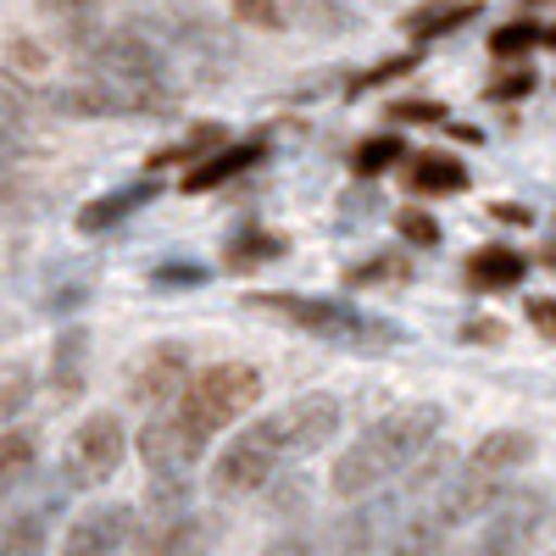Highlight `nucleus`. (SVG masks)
<instances>
[{
  "instance_id": "obj_1",
  "label": "nucleus",
  "mask_w": 556,
  "mask_h": 556,
  "mask_svg": "<svg viewBox=\"0 0 556 556\" xmlns=\"http://www.w3.org/2000/svg\"><path fill=\"white\" fill-rule=\"evenodd\" d=\"M440 429H445V412H440L434 401H412V406L384 412L379 424H367V429L351 440V451L334 456V473H329L334 495H340V501L379 495L384 484H395L412 462L440 440Z\"/></svg>"
},
{
  "instance_id": "obj_2",
  "label": "nucleus",
  "mask_w": 556,
  "mask_h": 556,
  "mask_svg": "<svg viewBox=\"0 0 556 556\" xmlns=\"http://www.w3.org/2000/svg\"><path fill=\"white\" fill-rule=\"evenodd\" d=\"M529 456H534V434H523V429H495V434H484V440L451 468V479L434 490L429 513H434L445 529L479 523V513H484V506H490L506 484H513V473L529 468Z\"/></svg>"
},
{
  "instance_id": "obj_3",
  "label": "nucleus",
  "mask_w": 556,
  "mask_h": 556,
  "mask_svg": "<svg viewBox=\"0 0 556 556\" xmlns=\"http://www.w3.org/2000/svg\"><path fill=\"white\" fill-rule=\"evenodd\" d=\"M262 401V374L251 362H217L206 367V374H190V384L178 390V401H167L184 429H190L195 440H217L228 424H240V417Z\"/></svg>"
},
{
  "instance_id": "obj_4",
  "label": "nucleus",
  "mask_w": 556,
  "mask_h": 556,
  "mask_svg": "<svg viewBox=\"0 0 556 556\" xmlns=\"http://www.w3.org/2000/svg\"><path fill=\"white\" fill-rule=\"evenodd\" d=\"M245 306H256V312H267V317H285L290 329L317 334V340H329V345H356V351L395 345V329H384V323L362 317L356 306L329 301V295H290V290H273V295H251Z\"/></svg>"
},
{
  "instance_id": "obj_5",
  "label": "nucleus",
  "mask_w": 556,
  "mask_h": 556,
  "mask_svg": "<svg viewBox=\"0 0 556 556\" xmlns=\"http://www.w3.org/2000/svg\"><path fill=\"white\" fill-rule=\"evenodd\" d=\"M545 523H551V490L545 484H506L479 513V540L468 556H529Z\"/></svg>"
},
{
  "instance_id": "obj_6",
  "label": "nucleus",
  "mask_w": 556,
  "mask_h": 556,
  "mask_svg": "<svg viewBox=\"0 0 556 556\" xmlns=\"http://www.w3.org/2000/svg\"><path fill=\"white\" fill-rule=\"evenodd\" d=\"M51 106L67 117H134V112H173V89H151V84H117V78H78L51 89Z\"/></svg>"
},
{
  "instance_id": "obj_7",
  "label": "nucleus",
  "mask_w": 556,
  "mask_h": 556,
  "mask_svg": "<svg viewBox=\"0 0 556 556\" xmlns=\"http://www.w3.org/2000/svg\"><path fill=\"white\" fill-rule=\"evenodd\" d=\"M285 462H290V456H285V445H278L273 424L262 417V424L240 429L235 440L223 445L217 468H212V490H217V495H256L267 479L285 473Z\"/></svg>"
},
{
  "instance_id": "obj_8",
  "label": "nucleus",
  "mask_w": 556,
  "mask_h": 556,
  "mask_svg": "<svg viewBox=\"0 0 556 556\" xmlns=\"http://www.w3.org/2000/svg\"><path fill=\"white\" fill-rule=\"evenodd\" d=\"M123 456H128L123 417L117 412H89L84 424L73 429L67 451H62V473H67L73 490H96V484H106L123 468Z\"/></svg>"
},
{
  "instance_id": "obj_9",
  "label": "nucleus",
  "mask_w": 556,
  "mask_h": 556,
  "mask_svg": "<svg viewBox=\"0 0 556 556\" xmlns=\"http://www.w3.org/2000/svg\"><path fill=\"white\" fill-rule=\"evenodd\" d=\"M340 401L334 395H295L290 406H278L267 424H273V434H278V445H285V456L295 462V456H312V451H323L334 434H340Z\"/></svg>"
},
{
  "instance_id": "obj_10",
  "label": "nucleus",
  "mask_w": 556,
  "mask_h": 556,
  "mask_svg": "<svg viewBox=\"0 0 556 556\" xmlns=\"http://www.w3.org/2000/svg\"><path fill=\"white\" fill-rule=\"evenodd\" d=\"M134 445H139V462H146L151 473H190L206 456V440H195L190 429H184V417L173 406H156Z\"/></svg>"
},
{
  "instance_id": "obj_11",
  "label": "nucleus",
  "mask_w": 556,
  "mask_h": 556,
  "mask_svg": "<svg viewBox=\"0 0 556 556\" xmlns=\"http://www.w3.org/2000/svg\"><path fill=\"white\" fill-rule=\"evenodd\" d=\"M184 384H190V351L173 345V340H162V345H151L146 356L134 362V374H128V401L146 406V412H156V406L178 401Z\"/></svg>"
},
{
  "instance_id": "obj_12",
  "label": "nucleus",
  "mask_w": 556,
  "mask_h": 556,
  "mask_svg": "<svg viewBox=\"0 0 556 556\" xmlns=\"http://www.w3.org/2000/svg\"><path fill=\"white\" fill-rule=\"evenodd\" d=\"M128 534H134V506L96 501L89 513L73 518V529L62 540V556H123L128 551Z\"/></svg>"
},
{
  "instance_id": "obj_13",
  "label": "nucleus",
  "mask_w": 556,
  "mask_h": 556,
  "mask_svg": "<svg viewBox=\"0 0 556 556\" xmlns=\"http://www.w3.org/2000/svg\"><path fill=\"white\" fill-rule=\"evenodd\" d=\"M262 156H267L262 139H235V146L223 139V146H217L201 167L184 173V190H190V195H206V190H217V184H235V178H240V173H251Z\"/></svg>"
},
{
  "instance_id": "obj_14",
  "label": "nucleus",
  "mask_w": 556,
  "mask_h": 556,
  "mask_svg": "<svg viewBox=\"0 0 556 556\" xmlns=\"http://www.w3.org/2000/svg\"><path fill=\"white\" fill-rule=\"evenodd\" d=\"M384 523H390V501H356V513H345L334 529H329V556H367L379 545V534H384Z\"/></svg>"
},
{
  "instance_id": "obj_15",
  "label": "nucleus",
  "mask_w": 556,
  "mask_h": 556,
  "mask_svg": "<svg viewBox=\"0 0 556 556\" xmlns=\"http://www.w3.org/2000/svg\"><path fill=\"white\" fill-rule=\"evenodd\" d=\"M285 28H301L312 39H345L362 28V17L345 0H285Z\"/></svg>"
},
{
  "instance_id": "obj_16",
  "label": "nucleus",
  "mask_w": 556,
  "mask_h": 556,
  "mask_svg": "<svg viewBox=\"0 0 556 556\" xmlns=\"http://www.w3.org/2000/svg\"><path fill=\"white\" fill-rule=\"evenodd\" d=\"M146 201H156V184H151V178H146V184H123V190L89 201V206L78 212V235H112V228H117L128 212H139Z\"/></svg>"
},
{
  "instance_id": "obj_17",
  "label": "nucleus",
  "mask_w": 556,
  "mask_h": 556,
  "mask_svg": "<svg viewBox=\"0 0 556 556\" xmlns=\"http://www.w3.org/2000/svg\"><path fill=\"white\" fill-rule=\"evenodd\" d=\"M523 273H529V262L506 245H484V251L468 256V285L473 290H513V285H523Z\"/></svg>"
},
{
  "instance_id": "obj_18",
  "label": "nucleus",
  "mask_w": 556,
  "mask_h": 556,
  "mask_svg": "<svg viewBox=\"0 0 556 556\" xmlns=\"http://www.w3.org/2000/svg\"><path fill=\"white\" fill-rule=\"evenodd\" d=\"M406 184L417 195H462V190H468V167H462L456 156H445V151H429V156L412 162Z\"/></svg>"
},
{
  "instance_id": "obj_19",
  "label": "nucleus",
  "mask_w": 556,
  "mask_h": 556,
  "mask_svg": "<svg viewBox=\"0 0 556 556\" xmlns=\"http://www.w3.org/2000/svg\"><path fill=\"white\" fill-rule=\"evenodd\" d=\"M445 551H451V529L434 513H412L390 540V556H445Z\"/></svg>"
},
{
  "instance_id": "obj_20",
  "label": "nucleus",
  "mask_w": 556,
  "mask_h": 556,
  "mask_svg": "<svg viewBox=\"0 0 556 556\" xmlns=\"http://www.w3.org/2000/svg\"><path fill=\"white\" fill-rule=\"evenodd\" d=\"M39 7V17L51 23L62 39H73V45H84L89 34L101 28V0H34Z\"/></svg>"
},
{
  "instance_id": "obj_21",
  "label": "nucleus",
  "mask_w": 556,
  "mask_h": 556,
  "mask_svg": "<svg viewBox=\"0 0 556 556\" xmlns=\"http://www.w3.org/2000/svg\"><path fill=\"white\" fill-rule=\"evenodd\" d=\"M479 12V0H429V7H417V12H406V34L412 39H440V34H451V28H462Z\"/></svg>"
},
{
  "instance_id": "obj_22",
  "label": "nucleus",
  "mask_w": 556,
  "mask_h": 556,
  "mask_svg": "<svg viewBox=\"0 0 556 556\" xmlns=\"http://www.w3.org/2000/svg\"><path fill=\"white\" fill-rule=\"evenodd\" d=\"M45 540H51V506H34L0 529V556H45Z\"/></svg>"
},
{
  "instance_id": "obj_23",
  "label": "nucleus",
  "mask_w": 556,
  "mask_h": 556,
  "mask_svg": "<svg viewBox=\"0 0 556 556\" xmlns=\"http://www.w3.org/2000/svg\"><path fill=\"white\" fill-rule=\"evenodd\" d=\"M84 356H89L84 329H62V340H56V351H51V384H56V395H78V384H84Z\"/></svg>"
},
{
  "instance_id": "obj_24",
  "label": "nucleus",
  "mask_w": 556,
  "mask_h": 556,
  "mask_svg": "<svg viewBox=\"0 0 556 556\" xmlns=\"http://www.w3.org/2000/svg\"><path fill=\"white\" fill-rule=\"evenodd\" d=\"M28 468H34V434L7 429L0 434V495H7L17 479H28Z\"/></svg>"
},
{
  "instance_id": "obj_25",
  "label": "nucleus",
  "mask_w": 556,
  "mask_h": 556,
  "mask_svg": "<svg viewBox=\"0 0 556 556\" xmlns=\"http://www.w3.org/2000/svg\"><path fill=\"white\" fill-rule=\"evenodd\" d=\"M34 89L12 73V67H0V128H23L34 117Z\"/></svg>"
},
{
  "instance_id": "obj_26",
  "label": "nucleus",
  "mask_w": 556,
  "mask_h": 556,
  "mask_svg": "<svg viewBox=\"0 0 556 556\" xmlns=\"http://www.w3.org/2000/svg\"><path fill=\"white\" fill-rule=\"evenodd\" d=\"M406 156V139H395V134H379V139H362L356 146V156H351V167L362 173V178H379L384 167H395Z\"/></svg>"
},
{
  "instance_id": "obj_27",
  "label": "nucleus",
  "mask_w": 556,
  "mask_h": 556,
  "mask_svg": "<svg viewBox=\"0 0 556 556\" xmlns=\"http://www.w3.org/2000/svg\"><path fill=\"white\" fill-rule=\"evenodd\" d=\"M34 395V374L23 362H0V424H12V417L28 406Z\"/></svg>"
},
{
  "instance_id": "obj_28",
  "label": "nucleus",
  "mask_w": 556,
  "mask_h": 556,
  "mask_svg": "<svg viewBox=\"0 0 556 556\" xmlns=\"http://www.w3.org/2000/svg\"><path fill=\"white\" fill-rule=\"evenodd\" d=\"M540 45V28L534 23H501L495 34H490V56H501V62H518V56H529Z\"/></svg>"
},
{
  "instance_id": "obj_29",
  "label": "nucleus",
  "mask_w": 556,
  "mask_h": 556,
  "mask_svg": "<svg viewBox=\"0 0 556 556\" xmlns=\"http://www.w3.org/2000/svg\"><path fill=\"white\" fill-rule=\"evenodd\" d=\"M223 128L217 123H201L190 139H178V146H167V151H156V167H173V162H190V156H201V151H217L223 146Z\"/></svg>"
},
{
  "instance_id": "obj_30",
  "label": "nucleus",
  "mask_w": 556,
  "mask_h": 556,
  "mask_svg": "<svg viewBox=\"0 0 556 556\" xmlns=\"http://www.w3.org/2000/svg\"><path fill=\"white\" fill-rule=\"evenodd\" d=\"M345 278H351V290H367V285H390V278H406V262H401V256H374V262L351 267Z\"/></svg>"
},
{
  "instance_id": "obj_31",
  "label": "nucleus",
  "mask_w": 556,
  "mask_h": 556,
  "mask_svg": "<svg viewBox=\"0 0 556 556\" xmlns=\"http://www.w3.org/2000/svg\"><path fill=\"white\" fill-rule=\"evenodd\" d=\"M235 17L251 28H285V0H235Z\"/></svg>"
},
{
  "instance_id": "obj_32",
  "label": "nucleus",
  "mask_w": 556,
  "mask_h": 556,
  "mask_svg": "<svg viewBox=\"0 0 556 556\" xmlns=\"http://www.w3.org/2000/svg\"><path fill=\"white\" fill-rule=\"evenodd\" d=\"M401 240L406 245H440V223L429 212H401Z\"/></svg>"
},
{
  "instance_id": "obj_33",
  "label": "nucleus",
  "mask_w": 556,
  "mask_h": 556,
  "mask_svg": "<svg viewBox=\"0 0 556 556\" xmlns=\"http://www.w3.org/2000/svg\"><path fill=\"white\" fill-rule=\"evenodd\" d=\"M162 290H173V285H184V290H195V285H206V273L195 267V262H167V267H156L151 273Z\"/></svg>"
},
{
  "instance_id": "obj_34",
  "label": "nucleus",
  "mask_w": 556,
  "mask_h": 556,
  "mask_svg": "<svg viewBox=\"0 0 556 556\" xmlns=\"http://www.w3.org/2000/svg\"><path fill=\"white\" fill-rule=\"evenodd\" d=\"M490 96H495V101H523V96H534V73L518 67V73L495 78V84H490Z\"/></svg>"
},
{
  "instance_id": "obj_35",
  "label": "nucleus",
  "mask_w": 556,
  "mask_h": 556,
  "mask_svg": "<svg viewBox=\"0 0 556 556\" xmlns=\"http://www.w3.org/2000/svg\"><path fill=\"white\" fill-rule=\"evenodd\" d=\"M285 245H278L273 235H245L235 251H228V262H267V256H278Z\"/></svg>"
},
{
  "instance_id": "obj_36",
  "label": "nucleus",
  "mask_w": 556,
  "mask_h": 556,
  "mask_svg": "<svg viewBox=\"0 0 556 556\" xmlns=\"http://www.w3.org/2000/svg\"><path fill=\"white\" fill-rule=\"evenodd\" d=\"M390 117H401V123H445V106L440 101H395Z\"/></svg>"
},
{
  "instance_id": "obj_37",
  "label": "nucleus",
  "mask_w": 556,
  "mask_h": 556,
  "mask_svg": "<svg viewBox=\"0 0 556 556\" xmlns=\"http://www.w3.org/2000/svg\"><path fill=\"white\" fill-rule=\"evenodd\" d=\"M262 556H312V534H285V540H273Z\"/></svg>"
},
{
  "instance_id": "obj_38",
  "label": "nucleus",
  "mask_w": 556,
  "mask_h": 556,
  "mask_svg": "<svg viewBox=\"0 0 556 556\" xmlns=\"http://www.w3.org/2000/svg\"><path fill=\"white\" fill-rule=\"evenodd\" d=\"M12 67H45V51H39V45H28V39H12Z\"/></svg>"
},
{
  "instance_id": "obj_39",
  "label": "nucleus",
  "mask_w": 556,
  "mask_h": 556,
  "mask_svg": "<svg viewBox=\"0 0 556 556\" xmlns=\"http://www.w3.org/2000/svg\"><path fill=\"white\" fill-rule=\"evenodd\" d=\"M529 317L540 323L545 334H556V301H529Z\"/></svg>"
},
{
  "instance_id": "obj_40",
  "label": "nucleus",
  "mask_w": 556,
  "mask_h": 556,
  "mask_svg": "<svg viewBox=\"0 0 556 556\" xmlns=\"http://www.w3.org/2000/svg\"><path fill=\"white\" fill-rule=\"evenodd\" d=\"M540 45H551V51H556V23H551V28H540Z\"/></svg>"
},
{
  "instance_id": "obj_41",
  "label": "nucleus",
  "mask_w": 556,
  "mask_h": 556,
  "mask_svg": "<svg viewBox=\"0 0 556 556\" xmlns=\"http://www.w3.org/2000/svg\"><path fill=\"white\" fill-rule=\"evenodd\" d=\"M445 556H468V551H445Z\"/></svg>"
},
{
  "instance_id": "obj_42",
  "label": "nucleus",
  "mask_w": 556,
  "mask_h": 556,
  "mask_svg": "<svg viewBox=\"0 0 556 556\" xmlns=\"http://www.w3.org/2000/svg\"><path fill=\"white\" fill-rule=\"evenodd\" d=\"M551 267H556V251H551Z\"/></svg>"
},
{
  "instance_id": "obj_43",
  "label": "nucleus",
  "mask_w": 556,
  "mask_h": 556,
  "mask_svg": "<svg viewBox=\"0 0 556 556\" xmlns=\"http://www.w3.org/2000/svg\"><path fill=\"white\" fill-rule=\"evenodd\" d=\"M551 556H556V551H551Z\"/></svg>"
}]
</instances>
